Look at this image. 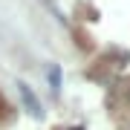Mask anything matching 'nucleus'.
Here are the masks:
<instances>
[{"label":"nucleus","instance_id":"nucleus-1","mask_svg":"<svg viewBox=\"0 0 130 130\" xmlns=\"http://www.w3.org/2000/svg\"><path fill=\"white\" fill-rule=\"evenodd\" d=\"M18 90H20V95H23V101H26V107H29V113H32V116H41V104H38L35 101V95H32V90H29V84H23V81H20L18 84Z\"/></svg>","mask_w":130,"mask_h":130},{"label":"nucleus","instance_id":"nucleus-2","mask_svg":"<svg viewBox=\"0 0 130 130\" xmlns=\"http://www.w3.org/2000/svg\"><path fill=\"white\" fill-rule=\"evenodd\" d=\"M75 130H81V127H75Z\"/></svg>","mask_w":130,"mask_h":130}]
</instances>
